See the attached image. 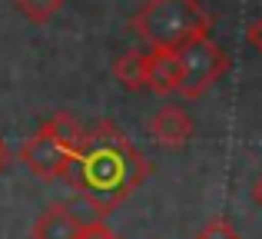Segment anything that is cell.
Returning a JSON list of instances; mask_svg holds the SVG:
<instances>
[{
	"mask_svg": "<svg viewBox=\"0 0 262 239\" xmlns=\"http://www.w3.org/2000/svg\"><path fill=\"white\" fill-rule=\"evenodd\" d=\"M113 77L120 86L126 90H146V53L143 50H126L123 57H116L113 63Z\"/></svg>",
	"mask_w": 262,
	"mask_h": 239,
	"instance_id": "ba28073f",
	"label": "cell"
},
{
	"mask_svg": "<svg viewBox=\"0 0 262 239\" xmlns=\"http://www.w3.org/2000/svg\"><path fill=\"white\" fill-rule=\"evenodd\" d=\"M179 53V93L186 100H199L226 70H229V57L219 44H212L209 33L186 40L176 47Z\"/></svg>",
	"mask_w": 262,
	"mask_h": 239,
	"instance_id": "277c9868",
	"label": "cell"
},
{
	"mask_svg": "<svg viewBox=\"0 0 262 239\" xmlns=\"http://www.w3.org/2000/svg\"><path fill=\"white\" fill-rule=\"evenodd\" d=\"M129 30H136L149 47H183L186 40L212 30V17L196 0H146L129 17Z\"/></svg>",
	"mask_w": 262,
	"mask_h": 239,
	"instance_id": "7a4b0ae2",
	"label": "cell"
},
{
	"mask_svg": "<svg viewBox=\"0 0 262 239\" xmlns=\"http://www.w3.org/2000/svg\"><path fill=\"white\" fill-rule=\"evenodd\" d=\"M146 129H149V136H153L156 143H163V146H183V143L192 140L196 123H192V117L183 110V106L169 103V106H163V110H156L153 117H149Z\"/></svg>",
	"mask_w": 262,
	"mask_h": 239,
	"instance_id": "5b68a950",
	"label": "cell"
},
{
	"mask_svg": "<svg viewBox=\"0 0 262 239\" xmlns=\"http://www.w3.org/2000/svg\"><path fill=\"white\" fill-rule=\"evenodd\" d=\"M13 4H17V10L24 13L30 24H50V20L63 10L67 0H13Z\"/></svg>",
	"mask_w": 262,
	"mask_h": 239,
	"instance_id": "9c48e42d",
	"label": "cell"
},
{
	"mask_svg": "<svg viewBox=\"0 0 262 239\" xmlns=\"http://www.w3.org/2000/svg\"><path fill=\"white\" fill-rule=\"evenodd\" d=\"M80 136H83V126L77 123V117L57 113V117H50L33 136H27V140L20 143L17 156L33 176H40V180H47V183L63 180Z\"/></svg>",
	"mask_w": 262,
	"mask_h": 239,
	"instance_id": "3957f363",
	"label": "cell"
},
{
	"mask_svg": "<svg viewBox=\"0 0 262 239\" xmlns=\"http://www.w3.org/2000/svg\"><path fill=\"white\" fill-rule=\"evenodd\" d=\"M252 200H256L259 206H262V176L256 180V186H252Z\"/></svg>",
	"mask_w": 262,
	"mask_h": 239,
	"instance_id": "5bb4252c",
	"label": "cell"
},
{
	"mask_svg": "<svg viewBox=\"0 0 262 239\" xmlns=\"http://www.w3.org/2000/svg\"><path fill=\"white\" fill-rule=\"evenodd\" d=\"M149 169H153L149 160L129 143V136L116 123L103 120L96 126L83 129L63 180L100 216H106L126 196H133L140 189V183L149 176Z\"/></svg>",
	"mask_w": 262,
	"mask_h": 239,
	"instance_id": "6da1fadb",
	"label": "cell"
},
{
	"mask_svg": "<svg viewBox=\"0 0 262 239\" xmlns=\"http://www.w3.org/2000/svg\"><path fill=\"white\" fill-rule=\"evenodd\" d=\"M246 37H249L252 50H259V53H262V17H256V20L249 24V30H246Z\"/></svg>",
	"mask_w": 262,
	"mask_h": 239,
	"instance_id": "7c38bea8",
	"label": "cell"
},
{
	"mask_svg": "<svg viewBox=\"0 0 262 239\" xmlns=\"http://www.w3.org/2000/svg\"><path fill=\"white\" fill-rule=\"evenodd\" d=\"M77 239H120V236H116L113 229L106 226V223H100V220H96V223H86V226H83V233H80Z\"/></svg>",
	"mask_w": 262,
	"mask_h": 239,
	"instance_id": "8fae6325",
	"label": "cell"
},
{
	"mask_svg": "<svg viewBox=\"0 0 262 239\" xmlns=\"http://www.w3.org/2000/svg\"><path fill=\"white\" fill-rule=\"evenodd\" d=\"M196 239H243V236L229 226V220H226V216H212V220L199 229Z\"/></svg>",
	"mask_w": 262,
	"mask_h": 239,
	"instance_id": "30bf717a",
	"label": "cell"
},
{
	"mask_svg": "<svg viewBox=\"0 0 262 239\" xmlns=\"http://www.w3.org/2000/svg\"><path fill=\"white\" fill-rule=\"evenodd\" d=\"M7 163H10V149H7L4 136H0V173H4V169H7Z\"/></svg>",
	"mask_w": 262,
	"mask_h": 239,
	"instance_id": "4fadbf2b",
	"label": "cell"
},
{
	"mask_svg": "<svg viewBox=\"0 0 262 239\" xmlns=\"http://www.w3.org/2000/svg\"><path fill=\"white\" fill-rule=\"evenodd\" d=\"M146 90L156 97L179 93V53L173 47H153L146 53Z\"/></svg>",
	"mask_w": 262,
	"mask_h": 239,
	"instance_id": "8992f818",
	"label": "cell"
},
{
	"mask_svg": "<svg viewBox=\"0 0 262 239\" xmlns=\"http://www.w3.org/2000/svg\"><path fill=\"white\" fill-rule=\"evenodd\" d=\"M86 223L77 220L70 206H47L43 213L33 220V229H30V239H77L83 233Z\"/></svg>",
	"mask_w": 262,
	"mask_h": 239,
	"instance_id": "52a82bcc",
	"label": "cell"
}]
</instances>
